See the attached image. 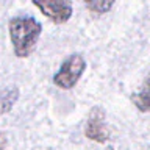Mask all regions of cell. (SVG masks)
<instances>
[{"mask_svg":"<svg viewBox=\"0 0 150 150\" xmlns=\"http://www.w3.org/2000/svg\"><path fill=\"white\" fill-rule=\"evenodd\" d=\"M9 39L17 58H27L33 53L42 33V25L31 16H16L8 23Z\"/></svg>","mask_w":150,"mask_h":150,"instance_id":"cell-1","label":"cell"},{"mask_svg":"<svg viewBox=\"0 0 150 150\" xmlns=\"http://www.w3.org/2000/svg\"><path fill=\"white\" fill-rule=\"evenodd\" d=\"M86 70V59L80 53H72L61 63L59 69L53 75V83L61 89H72L80 81Z\"/></svg>","mask_w":150,"mask_h":150,"instance_id":"cell-2","label":"cell"},{"mask_svg":"<svg viewBox=\"0 0 150 150\" xmlns=\"http://www.w3.org/2000/svg\"><path fill=\"white\" fill-rule=\"evenodd\" d=\"M33 5L53 23H66L72 17L74 8L70 0H31Z\"/></svg>","mask_w":150,"mask_h":150,"instance_id":"cell-3","label":"cell"},{"mask_svg":"<svg viewBox=\"0 0 150 150\" xmlns=\"http://www.w3.org/2000/svg\"><path fill=\"white\" fill-rule=\"evenodd\" d=\"M84 134L88 139L94 142H106L108 141V128L105 124V114L100 108H92L86 120Z\"/></svg>","mask_w":150,"mask_h":150,"instance_id":"cell-4","label":"cell"},{"mask_svg":"<svg viewBox=\"0 0 150 150\" xmlns=\"http://www.w3.org/2000/svg\"><path fill=\"white\" fill-rule=\"evenodd\" d=\"M17 98H19V89L16 86L3 89L0 92V114L11 111V108L16 105Z\"/></svg>","mask_w":150,"mask_h":150,"instance_id":"cell-5","label":"cell"},{"mask_svg":"<svg viewBox=\"0 0 150 150\" xmlns=\"http://www.w3.org/2000/svg\"><path fill=\"white\" fill-rule=\"evenodd\" d=\"M131 102H133V105L138 108L141 112H147L149 111L150 100H149V84H147V80L144 81L141 91L134 92L133 96H131Z\"/></svg>","mask_w":150,"mask_h":150,"instance_id":"cell-6","label":"cell"},{"mask_svg":"<svg viewBox=\"0 0 150 150\" xmlns=\"http://www.w3.org/2000/svg\"><path fill=\"white\" fill-rule=\"evenodd\" d=\"M89 11L96 13V14H105L112 8L114 0H81Z\"/></svg>","mask_w":150,"mask_h":150,"instance_id":"cell-7","label":"cell"},{"mask_svg":"<svg viewBox=\"0 0 150 150\" xmlns=\"http://www.w3.org/2000/svg\"><path fill=\"white\" fill-rule=\"evenodd\" d=\"M6 134L5 133H0V150H5V147H6Z\"/></svg>","mask_w":150,"mask_h":150,"instance_id":"cell-8","label":"cell"}]
</instances>
